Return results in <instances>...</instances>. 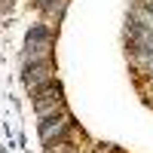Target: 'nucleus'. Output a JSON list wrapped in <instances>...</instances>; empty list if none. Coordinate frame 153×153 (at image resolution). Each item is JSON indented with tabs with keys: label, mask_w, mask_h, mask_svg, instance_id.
I'll return each mask as SVG.
<instances>
[{
	"label": "nucleus",
	"mask_w": 153,
	"mask_h": 153,
	"mask_svg": "<svg viewBox=\"0 0 153 153\" xmlns=\"http://www.w3.org/2000/svg\"><path fill=\"white\" fill-rule=\"evenodd\" d=\"M25 83H28V89L40 92L43 86L52 83V65H49V61H34V65H28L25 68Z\"/></svg>",
	"instance_id": "nucleus-4"
},
{
	"label": "nucleus",
	"mask_w": 153,
	"mask_h": 153,
	"mask_svg": "<svg viewBox=\"0 0 153 153\" xmlns=\"http://www.w3.org/2000/svg\"><path fill=\"white\" fill-rule=\"evenodd\" d=\"M71 126H74V123H71V117H68V113H52V117H46V123L40 126V138H43V144L58 141V138L65 135Z\"/></svg>",
	"instance_id": "nucleus-3"
},
{
	"label": "nucleus",
	"mask_w": 153,
	"mask_h": 153,
	"mask_svg": "<svg viewBox=\"0 0 153 153\" xmlns=\"http://www.w3.org/2000/svg\"><path fill=\"white\" fill-rule=\"evenodd\" d=\"M61 104H65V98H61V86H58V83L43 86L40 92H37V101H34V107H37V113H40L43 120L52 117V113H58Z\"/></svg>",
	"instance_id": "nucleus-2"
},
{
	"label": "nucleus",
	"mask_w": 153,
	"mask_h": 153,
	"mask_svg": "<svg viewBox=\"0 0 153 153\" xmlns=\"http://www.w3.org/2000/svg\"><path fill=\"white\" fill-rule=\"evenodd\" d=\"M49 52H52V37L43 25L31 28L28 43H25V65H34V61H49Z\"/></svg>",
	"instance_id": "nucleus-1"
}]
</instances>
